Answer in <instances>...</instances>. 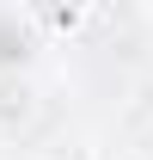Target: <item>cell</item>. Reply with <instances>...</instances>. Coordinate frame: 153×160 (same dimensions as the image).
Returning a JSON list of instances; mask_svg holds the SVG:
<instances>
[{
  "label": "cell",
  "instance_id": "2",
  "mask_svg": "<svg viewBox=\"0 0 153 160\" xmlns=\"http://www.w3.org/2000/svg\"><path fill=\"white\" fill-rule=\"evenodd\" d=\"M37 160H104V148H98L92 129H61L37 148Z\"/></svg>",
  "mask_w": 153,
  "mask_h": 160
},
{
  "label": "cell",
  "instance_id": "1",
  "mask_svg": "<svg viewBox=\"0 0 153 160\" xmlns=\"http://www.w3.org/2000/svg\"><path fill=\"white\" fill-rule=\"evenodd\" d=\"M31 117H37V86H31L19 68H6V74H0V129L19 136V129H31Z\"/></svg>",
  "mask_w": 153,
  "mask_h": 160
},
{
  "label": "cell",
  "instance_id": "3",
  "mask_svg": "<svg viewBox=\"0 0 153 160\" xmlns=\"http://www.w3.org/2000/svg\"><path fill=\"white\" fill-rule=\"evenodd\" d=\"M147 123H153V74H135L123 99V129H147Z\"/></svg>",
  "mask_w": 153,
  "mask_h": 160
},
{
  "label": "cell",
  "instance_id": "4",
  "mask_svg": "<svg viewBox=\"0 0 153 160\" xmlns=\"http://www.w3.org/2000/svg\"><path fill=\"white\" fill-rule=\"evenodd\" d=\"M141 160H153V148H147V154H141Z\"/></svg>",
  "mask_w": 153,
  "mask_h": 160
}]
</instances>
